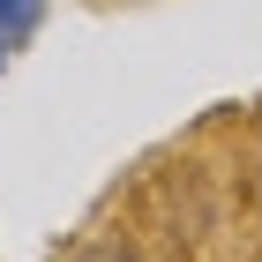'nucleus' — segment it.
<instances>
[{"instance_id":"1","label":"nucleus","mask_w":262,"mask_h":262,"mask_svg":"<svg viewBox=\"0 0 262 262\" xmlns=\"http://www.w3.org/2000/svg\"><path fill=\"white\" fill-rule=\"evenodd\" d=\"M30 15H38V0H0V53L30 30Z\"/></svg>"}]
</instances>
